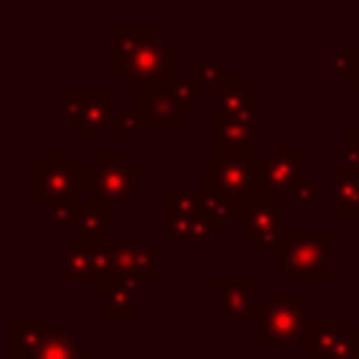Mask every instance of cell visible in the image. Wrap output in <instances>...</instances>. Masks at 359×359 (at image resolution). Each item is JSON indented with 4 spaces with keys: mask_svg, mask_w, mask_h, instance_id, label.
<instances>
[{
    "mask_svg": "<svg viewBox=\"0 0 359 359\" xmlns=\"http://www.w3.org/2000/svg\"><path fill=\"white\" fill-rule=\"evenodd\" d=\"M236 219L241 222V238L255 255H283L297 230L292 213L283 210V202L261 191H252V196L238 208Z\"/></svg>",
    "mask_w": 359,
    "mask_h": 359,
    "instance_id": "cell-1",
    "label": "cell"
},
{
    "mask_svg": "<svg viewBox=\"0 0 359 359\" xmlns=\"http://www.w3.org/2000/svg\"><path fill=\"white\" fill-rule=\"evenodd\" d=\"M25 191L48 208L76 202L79 194L90 191V168L73 151H45L36 157V174L25 180Z\"/></svg>",
    "mask_w": 359,
    "mask_h": 359,
    "instance_id": "cell-2",
    "label": "cell"
},
{
    "mask_svg": "<svg viewBox=\"0 0 359 359\" xmlns=\"http://www.w3.org/2000/svg\"><path fill=\"white\" fill-rule=\"evenodd\" d=\"M90 168V202L101 205H137L140 202V168L129 154L95 151L87 160Z\"/></svg>",
    "mask_w": 359,
    "mask_h": 359,
    "instance_id": "cell-3",
    "label": "cell"
},
{
    "mask_svg": "<svg viewBox=\"0 0 359 359\" xmlns=\"http://www.w3.org/2000/svg\"><path fill=\"white\" fill-rule=\"evenodd\" d=\"M65 115L62 123L76 132L81 143H95L104 137L107 126L115 123V90L109 87H67L62 93Z\"/></svg>",
    "mask_w": 359,
    "mask_h": 359,
    "instance_id": "cell-4",
    "label": "cell"
},
{
    "mask_svg": "<svg viewBox=\"0 0 359 359\" xmlns=\"http://www.w3.org/2000/svg\"><path fill=\"white\" fill-rule=\"evenodd\" d=\"M309 297L303 292L286 297H269L258 309V328L252 334L255 345L278 342V345H306L311 317L306 311Z\"/></svg>",
    "mask_w": 359,
    "mask_h": 359,
    "instance_id": "cell-5",
    "label": "cell"
},
{
    "mask_svg": "<svg viewBox=\"0 0 359 359\" xmlns=\"http://www.w3.org/2000/svg\"><path fill=\"white\" fill-rule=\"evenodd\" d=\"M331 241H334L331 227H320V230L297 227L280 255V278L283 280H292V278L331 280V266H328Z\"/></svg>",
    "mask_w": 359,
    "mask_h": 359,
    "instance_id": "cell-6",
    "label": "cell"
},
{
    "mask_svg": "<svg viewBox=\"0 0 359 359\" xmlns=\"http://www.w3.org/2000/svg\"><path fill=\"white\" fill-rule=\"evenodd\" d=\"M309 157L303 151H294L292 140H283L275 154H255L252 171H255V191L275 196L280 202H289L294 188L306 180Z\"/></svg>",
    "mask_w": 359,
    "mask_h": 359,
    "instance_id": "cell-7",
    "label": "cell"
},
{
    "mask_svg": "<svg viewBox=\"0 0 359 359\" xmlns=\"http://www.w3.org/2000/svg\"><path fill=\"white\" fill-rule=\"evenodd\" d=\"M202 182L213 185L233 208L238 216V208L252 196L255 191V171H252V157H238V154H216V163L202 168Z\"/></svg>",
    "mask_w": 359,
    "mask_h": 359,
    "instance_id": "cell-8",
    "label": "cell"
},
{
    "mask_svg": "<svg viewBox=\"0 0 359 359\" xmlns=\"http://www.w3.org/2000/svg\"><path fill=\"white\" fill-rule=\"evenodd\" d=\"M180 59H177V53L168 48V45H163V42H157V39H151L137 56H135V62L129 65V70H126V84L132 87V90H149V87H171L177 79H180Z\"/></svg>",
    "mask_w": 359,
    "mask_h": 359,
    "instance_id": "cell-9",
    "label": "cell"
},
{
    "mask_svg": "<svg viewBox=\"0 0 359 359\" xmlns=\"http://www.w3.org/2000/svg\"><path fill=\"white\" fill-rule=\"evenodd\" d=\"M140 283L135 275L118 272L101 283L104 306L101 317L104 320H137L140 317Z\"/></svg>",
    "mask_w": 359,
    "mask_h": 359,
    "instance_id": "cell-10",
    "label": "cell"
},
{
    "mask_svg": "<svg viewBox=\"0 0 359 359\" xmlns=\"http://www.w3.org/2000/svg\"><path fill=\"white\" fill-rule=\"evenodd\" d=\"M216 121L255 123V90L241 76H230L216 87Z\"/></svg>",
    "mask_w": 359,
    "mask_h": 359,
    "instance_id": "cell-11",
    "label": "cell"
},
{
    "mask_svg": "<svg viewBox=\"0 0 359 359\" xmlns=\"http://www.w3.org/2000/svg\"><path fill=\"white\" fill-rule=\"evenodd\" d=\"M137 104H140V115H143L146 129L149 126L151 129L177 126L180 118L185 115L171 87H149V90H140L137 93Z\"/></svg>",
    "mask_w": 359,
    "mask_h": 359,
    "instance_id": "cell-12",
    "label": "cell"
},
{
    "mask_svg": "<svg viewBox=\"0 0 359 359\" xmlns=\"http://www.w3.org/2000/svg\"><path fill=\"white\" fill-rule=\"evenodd\" d=\"M219 292V306H216V317L222 320H247V317H258V309L252 306L255 297V280H219L216 283Z\"/></svg>",
    "mask_w": 359,
    "mask_h": 359,
    "instance_id": "cell-13",
    "label": "cell"
},
{
    "mask_svg": "<svg viewBox=\"0 0 359 359\" xmlns=\"http://www.w3.org/2000/svg\"><path fill=\"white\" fill-rule=\"evenodd\" d=\"M53 334L50 317H14L11 320V353L31 359Z\"/></svg>",
    "mask_w": 359,
    "mask_h": 359,
    "instance_id": "cell-14",
    "label": "cell"
},
{
    "mask_svg": "<svg viewBox=\"0 0 359 359\" xmlns=\"http://www.w3.org/2000/svg\"><path fill=\"white\" fill-rule=\"evenodd\" d=\"M331 213L334 216H359V171L334 163L331 165Z\"/></svg>",
    "mask_w": 359,
    "mask_h": 359,
    "instance_id": "cell-15",
    "label": "cell"
},
{
    "mask_svg": "<svg viewBox=\"0 0 359 359\" xmlns=\"http://www.w3.org/2000/svg\"><path fill=\"white\" fill-rule=\"evenodd\" d=\"M115 250H118L121 272L135 275L137 280H151L154 269L168 264L163 252H154L149 244H140V241H115Z\"/></svg>",
    "mask_w": 359,
    "mask_h": 359,
    "instance_id": "cell-16",
    "label": "cell"
},
{
    "mask_svg": "<svg viewBox=\"0 0 359 359\" xmlns=\"http://www.w3.org/2000/svg\"><path fill=\"white\" fill-rule=\"evenodd\" d=\"M112 36H115V73L126 76L135 56L154 39V28L151 25H115Z\"/></svg>",
    "mask_w": 359,
    "mask_h": 359,
    "instance_id": "cell-17",
    "label": "cell"
},
{
    "mask_svg": "<svg viewBox=\"0 0 359 359\" xmlns=\"http://www.w3.org/2000/svg\"><path fill=\"white\" fill-rule=\"evenodd\" d=\"M115 227V208L112 205H101V202H84L81 205V216H79V227H76V241L95 247L101 244L104 233Z\"/></svg>",
    "mask_w": 359,
    "mask_h": 359,
    "instance_id": "cell-18",
    "label": "cell"
},
{
    "mask_svg": "<svg viewBox=\"0 0 359 359\" xmlns=\"http://www.w3.org/2000/svg\"><path fill=\"white\" fill-rule=\"evenodd\" d=\"M216 154L255 157V123L216 121Z\"/></svg>",
    "mask_w": 359,
    "mask_h": 359,
    "instance_id": "cell-19",
    "label": "cell"
},
{
    "mask_svg": "<svg viewBox=\"0 0 359 359\" xmlns=\"http://www.w3.org/2000/svg\"><path fill=\"white\" fill-rule=\"evenodd\" d=\"M345 320L342 317H311L309 337H306V356L309 359H328L339 337L345 334Z\"/></svg>",
    "mask_w": 359,
    "mask_h": 359,
    "instance_id": "cell-20",
    "label": "cell"
},
{
    "mask_svg": "<svg viewBox=\"0 0 359 359\" xmlns=\"http://www.w3.org/2000/svg\"><path fill=\"white\" fill-rule=\"evenodd\" d=\"M31 359H90V348L70 331H53L50 339Z\"/></svg>",
    "mask_w": 359,
    "mask_h": 359,
    "instance_id": "cell-21",
    "label": "cell"
},
{
    "mask_svg": "<svg viewBox=\"0 0 359 359\" xmlns=\"http://www.w3.org/2000/svg\"><path fill=\"white\" fill-rule=\"evenodd\" d=\"M62 278L65 280H84L93 278V247L79 244V241H67L62 250Z\"/></svg>",
    "mask_w": 359,
    "mask_h": 359,
    "instance_id": "cell-22",
    "label": "cell"
},
{
    "mask_svg": "<svg viewBox=\"0 0 359 359\" xmlns=\"http://www.w3.org/2000/svg\"><path fill=\"white\" fill-rule=\"evenodd\" d=\"M143 129H146V123H143V115H140V104H137V98H132L123 107V112L115 118L112 137L115 140H140Z\"/></svg>",
    "mask_w": 359,
    "mask_h": 359,
    "instance_id": "cell-23",
    "label": "cell"
},
{
    "mask_svg": "<svg viewBox=\"0 0 359 359\" xmlns=\"http://www.w3.org/2000/svg\"><path fill=\"white\" fill-rule=\"evenodd\" d=\"M165 213L171 216L205 213V191H165Z\"/></svg>",
    "mask_w": 359,
    "mask_h": 359,
    "instance_id": "cell-24",
    "label": "cell"
},
{
    "mask_svg": "<svg viewBox=\"0 0 359 359\" xmlns=\"http://www.w3.org/2000/svg\"><path fill=\"white\" fill-rule=\"evenodd\" d=\"M202 191H205V216L216 224V230H227L233 224V219H236V208L213 185L202 182Z\"/></svg>",
    "mask_w": 359,
    "mask_h": 359,
    "instance_id": "cell-25",
    "label": "cell"
},
{
    "mask_svg": "<svg viewBox=\"0 0 359 359\" xmlns=\"http://www.w3.org/2000/svg\"><path fill=\"white\" fill-rule=\"evenodd\" d=\"M121 272V261H118V250H115V241H101L93 247V280H107L112 275Z\"/></svg>",
    "mask_w": 359,
    "mask_h": 359,
    "instance_id": "cell-26",
    "label": "cell"
},
{
    "mask_svg": "<svg viewBox=\"0 0 359 359\" xmlns=\"http://www.w3.org/2000/svg\"><path fill=\"white\" fill-rule=\"evenodd\" d=\"M171 90H174V95H177V101H180V107H182V112L188 115L196 104H202L205 101V84H199L191 73L188 76H180L174 84H171Z\"/></svg>",
    "mask_w": 359,
    "mask_h": 359,
    "instance_id": "cell-27",
    "label": "cell"
},
{
    "mask_svg": "<svg viewBox=\"0 0 359 359\" xmlns=\"http://www.w3.org/2000/svg\"><path fill=\"white\" fill-rule=\"evenodd\" d=\"M191 76L199 81V84H205V87H222L233 73H230V65L227 62H222V65H208V62H194L191 65Z\"/></svg>",
    "mask_w": 359,
    "mask_h": 359,
    "instance_id": "cell-28",
    "label": "cell"
},
{
    "mask_svg": "<svg viewBox=\"0 0 359 359\" xmlns=\"http://www.w3.org/2000/svg\"><path fill=\"white\" fill-rule=\"evenodd\" d=\"M199 216H171V213H165V238L168 241H194Z\"/></svg>",
    "mask_w": 359,
    "mask_h": 359,
    "instance_id": "cell-29",
    "label": "cell"
},
{
    "mask_svg": "<svg viewBox=\"0 0 359 359\" xmlns=\"http://www.w3.org/2000/svg\"><path fill=\"white\" fill-rule=\"evenodd\" d=\"M79 216H81V205L79 202H59V205L50 208V224L53 227L76 230L79 227Z\"/></svg>",
    "mask_w": 359,
    "mask_h": 359,
    "instance_id": "cell-30",
    "label": "cell"
},
{
    "mask_svg": "<svg viewBox=\"0 0 359 359\" xmlns=\"http://www.w3.org/2000/svg\"><path fill=\"white\" fill-rule=\"evenodd\" d=\"M342 157H345L342 160L345 165H351V168L359 171V135H356V126L353 123L342 129Z\"/></svg>",
    "mask_w": 359,
    "mask_h": 359,
    "instance_id": "cell-31",
    "label": "cell"
},
{
    "mask_svg": "<svg viewBox=\"0 0 359 359\" xmlns=\"http://www.w3.org/2000/svg\"><path fill=\"white\" fill-rule=\"evenodd\" d=\"M317 191H320V180H317V177H306V180L294 188V194L289 196V202H294V205H309V202L317 199Z\"/></svg>",
    "mask_w": 359,
    "mask_h": 359,
    "instance_id": "cell-32",
    "label": "cell"
},
{
    "mask_svg": "<svg viewBox=\"0 0 359 359\" xmlns=\"http://www.w3.org/2000/svg\"><path fill=\"white\" fill-rule=\"evenodd\" d=\"M342 81H345L348 90H356L359 87V50H351V62H348V70H345Z\"/></svg>",
    "mask_w": 359,
    "mask_h": 359,
    "instance_id": "cell-33",
    "label": "cell"
},
{
    "mask_svg": "<svg viewBox=\"0 0 359 359\" xmlns=\"http://www.w3.org/2000/svg\"><path fill=\"white\" fill-rule=\"evenodd\" d=\"M348 62H351V50H334L331 53V73L334 76H345Z\"/></svg>",
    "mask_w": 359,
    "mask_h": 359,
    "instance_id": "cell-34",
    "label": "cell"
},
{
    "mask_svg": "<svg viewBox=\"0 0 359 359\" xmlns=\"http://www.w3.org/2000/svg\"><path fill=\"white\" fill-rule=\"evenodd\" d=\"M241 359H258V356H241ZM269 359H280V356H269Z\"/></svg>",
    "mask_w": 359,
    "mask_h": 359,
    "instance_id": "cell-35",
    "label": "cell"
},
{
    "mask_svg": "<svg viewBox=\"0 0 359 359\" xmlns=\"http://www.w3.org/2000/svg\"><path fill=\"white\" fill-rule=\"evenodd\" d=\"M353 126H356V135H359V118H356V123H353Z\"/></svg>",
    "mask_w": 359,
    "mask_h": 359,
    "instance_id": "cell-36",
    "label": "cell"
},
{
    "mask_svg": "<svg viewBox=\"0 0 359 359\" xmlns=\"http://www.w3.org/2000/svg\"><path fill=\"white\" fill-rule=\"evenodd\" d=\"M353 359H359V356H353Z\"/></svg>",
    "mask_w": 359,
    "mask_h": 359,
    "instance_id": "cell-37",
    "label": "cell"
}]
</instances>
